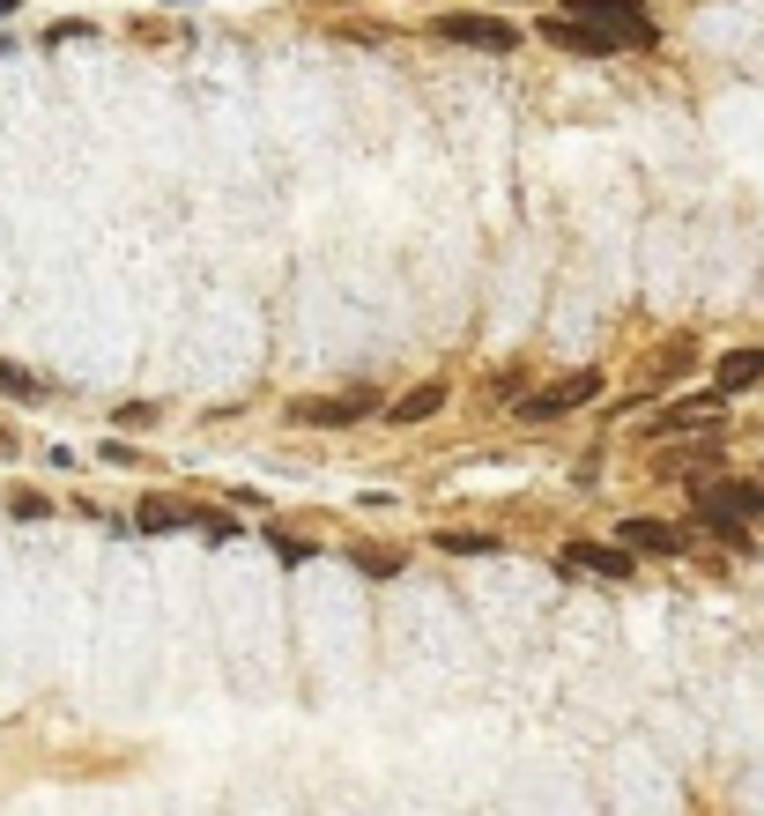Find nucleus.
Listing matches in <instances>:
<instances>
[{"label":"nucleus","instance_id":"16","mask_svg":"<svg viewBox=\"0 0 764 816\" xmlns=\"http://www.w3.org/2000/svg\"><path fill=\"white\" fill-rule=\"evenodd\" d=\"M8 512L15 520H52V505H45L38 490H8Z\"/></svg>","mask_w":764,"mask_h":816},{"label":"nucleus","instance_id":"8","mask_svg":"<svg viewBox=\"0 0 764 816\" xmlns=\"http://www.w3.org/2000/svg\"><path fill=\"white\" fill-rule=\"evenodd\" d=\"M713 423H721V394H690V401H676V408L653 416L661 438H676V431H713Z\"/></svg>","mask_w":764,"mask_h":816},{"label":"nucleus","instance_id":"3","mask_svg":"<svg viewBox=\"0 0 764 816\" xmlns=\"http://www.w3.org/2000/svg\"><path fill=\"white\" fill-rule=\"evenodd\" d=\"M698 520L735 534L742 520H764V483H698Z\"/></svg>","mask_w":764,"mask_h":816},{"label":"nucleus","instance_id":"7","mask_svg":"<svg viewBox=\"0 0 764 816\" xmlns=\"http://www.w3.org/2000/svg\"><path fill=\"white\" fill-rule=\"evenodd\" d=\"M564 571H587V579H609V586H624V579H638V557L631 549H616V542H564V557H556Z\"/></svg>","mask_w":764,"mask_h":816},{"label":"nucleus","instance_id":"19","mask_svg":"<svg viewBox=\"0 0 764 816\" xmlns=\"http://www.w3.org/2000/svg\"><path fill=\"white\" fill-rule=\"evenodd\" d=\"M97 460H112V468H141V453L120 446V438H104V446H97Z\"/></svg>","mask_w":764,"mask_h":816},{"label":"nucleus","instance_id":"11","mask_svg":"<svg viewBox=\"0 0 764 816\" xmlns=\"http://www.w3.org/2000/svg\"><path fill=\"white\" fill-rule=\"evenodd\" d=\"M757 379H764V349H727V357H721V394L757 386Z\"/></svg>","mask_w":764,"mask_h":816},{"label":"nucleus","instance_id":"1","mask_svg":"<svg viewBox=\"0 0 764 816\" xmlns=\"http://www.w3.org/2000/svg\"><path fill=\"white\" fill-rule=\"evenodd\" d=\"M430 38L467 45V52H512V45H519V23H505V15H475V8H453V15H438V23H430Z\"/></svg>","mask_w":764,"mask_h":816},{"label":"nucleus","instance_id":"6","mask_svg":"<svg viewBox=\"0 0 764 816\" xmlns=\"http://www.w3.org/2000/svg\"><path fill=\"white\" fill-rule=\"evenodd\" d=\"M616 549H631V557H682V549H690V534H682L676 520L631 512V520H616Z\"/></svg>","mask_w":764,"mask_h":816},{"label":"nucleus","instance_id":"14","mask_svg":"<svg viewBox=\"0 0 764 816\" xmlns=\"http://www.w3.org/2000/svg\"><path fill=\"white\" fill-rule=\"evenodd\" d=\"M0 394H15V401H38V394H45V379H38V371H23V364H8V357H0Z\"/></svg>","mask_w":764,"mask_h":816},{"label":"nucleus","instance_id":"18","mask_svg":"<svg viewBox=\"0 0 764 816\" xmlns=\"http://www.w3.org/2000/svg\"><path fill=\"white\" fill-rule=\"evenodd\" d=\"M193 528L209 534V542H230V534H238V520H223V512H193Z\"/></svg>","mask_w":764,"mask_h":816},{"label":"nucleus","instance_id":"2","mask_svg":"<svg viewBox=\"0 0 764 816\" xmlns=\"http://www.w3.org/2000/svg\"><path fill=\"white\" fill-rule=\"evenodd\" d=\"M364 416H379V386H341V394H312L290 408V423H312V431H349Z\"/></svg>","mask_w":764,"mask_h":816},{"label":"nucleus","instance_id":"10","mask_svg":"<svg viewBox=\"0 0 764 816\" xmlns=\"http://www.w3.org/2000/svg\"><path fill=\"white\" fill-rule=\"evenodd\" d=\"M134 528H141V534H178V528H193V512H186V505H171V497H149V505L134 512Z\"/></svg>","mask_w":764,"mask_h":816},{"label":"nucleus","instance_id":"15","mask_svg":"<svg viewBox=\"0 0 764 816\" xmlns=\"http://www.w3.org/2000/svg\"><path fill=\"white\" fill-rule=\"evenodd\" d=\"M267 549H275L283 565H312V557H320V549H312L304 534H283V528H267Z\"/></svg>","mask_w":764,"mask_h":816},{"label":"nucleus","instance_id":"4","mask_svg":"<svg viewBox=\"0 0 764 816\" xmlns=\"http://www.w3.org/2000/svg\"><path fill=\"white\" fill-rule=\"evenodd\" d=\"M542 38L564 45V52H579V60H616V52H631V38H616V30H601V23H579V15H542Z\"/></svg>","mask_w":764,"mask_h":816},{"label":"nucleus","instance_id":"13","mask_svg":"<svg viewBox=\"0 0 764 816\" xmlns=\"http://www.w3.org/2000/svg\"><path fill=\"white\" fill-rule=\"evenodd\" d=\"M349 557H356V571H364V579H393V571H401V549H372V542H356Z\"/></svg>","mask_w":764,"mask_h":816},{"label":"nucleus","instance_id":"20","mask_svg":"<svg viewBox=\"0 0 764 816\" xmlns=\"http://www.w3.org/2000/svg\"><path fill=\"white\" fill-rule=\"evenodd\" d=\"M0 15H8V0H0Z\"/></svg>","mask_w":764,"mask_h":816},{"label":"nucleus","instance_id":"9","mask_svg":"<svg viewBox=\"0 0 764 816\" xmlns=\"http://www.w3.org/2000/svg\"><path fill=\"white\" fill-rule=\"evenodd\" d=\"M446 401H453V386H446V379H424V386H409L401 401H386V423H430Z\"/></svg>","mask_w":764,"mask_h":816},{"label":"nucleus","instance_id":"12","mask_svg":"<svg viewBox=\"0 0 764 816\" xmlns=\"http://www.w3.org/2000/svg\"><path fill=\"white\" fill-rule=\"evenodd\" d=\"M430 542H438L446 557H490V549H505L498 534H475V528H438Z\"/></svg>","mask_w":764,"mask_h":816},{"label":"nucleus","instance_id":"17","mask_svg":"<svg viewBox=\"0 0 764 816\" xmlns=\"http://www.w3.org/2000/svg\"><path fill=\"white\" fill-rule=\"evenodd\" d=\"M120 431H156V401H127L120 408Z\"/></svg>","mask_w":764,"mask_h":816},{"label":"nucleus","instance_id":"5","mask_svg":"<svg viewBox=\"0 0 764 816\" xmlns=\"http://www.w3.org/2000/svg\"><path fill=\"white\" fill-rule=\"evenodd\" d=\"M594 394H601V371H572V379H556L542 394H527V401H519V423H556V416L587 408Z\"/></svg>","mask_w":764,"mask_h":816}]
</instances>
